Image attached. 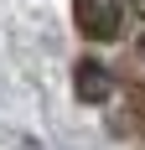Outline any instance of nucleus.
I'll return each mask as SVG.
<instances>
[{
    "label": "nucleus",
    "mask_w": 145,
    "mask_h": 150,
    "mask_svg": "<svg viewBox=\"0 0 145 150\" xmlns=\"http://www.w3.org/2000/svg\"><path fill=\"white\" fill-rule=\"evenodd\" d=\"M135 5H140V16H145V0H135Z\"/></svg>",
    "instance_id": "3"
},
{
    "label": "nucleus",
    "mask_w": 145,
    "mask_h": 150,
    "mask_svg": "<svg viewBox=\"0 0 145 150\" xmlns=\"http://www.w3.org/2000/svg\"><path fill=\"white\" fill-rule=\"evenodd\" d=\"M72 83H78V98H83V104H104V98L114 93V78H109L104 62H78V78H72Z\"/></svg>",
    "instance_id": "2"
},
{
    "label": "nucleus",
    "mask_w": 145,
    "mask_h": 150,
    "mask_svg": "<svg viewBox=\"0 0 145 150\" xmlns=\"http://www.w3.org/2000/svg\"><path fill=\"white\" fill-rule=\"evenodd\" d=\"M124 26V5L119 0H78V31L88 42H114Z\"/></svg>",
    "instance_id": "1"
}]
</instances>
